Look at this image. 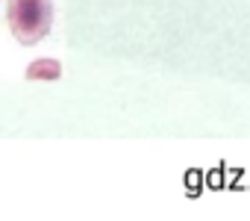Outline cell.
Here are the masks:
<instances>
[{
	"label": "cell",
	"instance_id": "obj_1",
	"mask_svg": "<svg viewBox=\"0 0 250 221\" xmlns=\"http://www.w3.org/2000/svg\"><path fill=\"white\" fill-rule=\"evenodd\" d=\"M6 18L12 36L24 47H33L47 39L53 27V0H9Z\"/></svg>",
	"mask_w": 250,
	"mask_h": 221
},
{
	"label": "cell",
	"instance_id": "obj_2",
	"mask_svg": "<svg viewBox=\"0 0 250 221\" xmlns=\"http://www.w3.org/2000/svg\"><path fill=\"white\" fill-rule=\"evenodd\" d=\"M24 77L27 80H59L62 77V65L56 59H39V62H30Z\"/></svg>",
	"mask_w": 250,
	"mask_h": 221
}]
</instances>
